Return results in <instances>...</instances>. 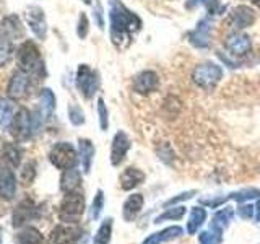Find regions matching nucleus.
I'll return each mask as SVG.
<instances>
[{"label":"nucleus","instance_id":"nucleus-21","mask_svg":"<svg viewBox=\"0 0 260 244\" xmlns=\"http://www.w3.org/2000/svg\"><path fill=\"white\" fill-rule=\"evenodd\" d=\"M2 158L10 168H16L21 161V150L13 143H8L2 150Z\"/></svg>","mask_w":260,"mask_h":244},{"label":"nucleus","instance_id":"nucleus-10","mask_svg":"<svg viewBox=\"0 0 260 244\" xmlns=\"http://www.w3.org/2000/svg\"><path fill=\"white\" fill-rule=\"evenodd\" d=\"M224 46L233 55L242 57V55H246L247 52H250L252 41H250V38L247 35H244V33L234 31V33H231V35H228Z\"/></svg>","mask_w":260,"mask_h":244},{"label":"nucleus","instance_id":"nucleus-8","mask_svg":"<svg viewBox=\"0 0 260 244\" xmlns=\"http://www.w3.org/2000/svg\"><path fill=\"white\" fill-rule=\"evenodd\" d=\"M24 20H26V24L29 26V29L35 33V36L39 39H46L47 35V23H46V16L43 8L31 5L24 10Z\"/></svg>","mask_w":260,"mask_h":244},{"label":"nucleus","instance_id":"nucleus-4","mask_svg":"<svg viewBox=\"0 0 260 244\" xmlns=\"http://www.w3.org/2000/svg\"><path fill=\"white\" fill-rule=\"evenodd\" d=\"M75 81H77L78 92L83 95L86 100L93 98L94 93L98 92V88H100V75H98L96 70H93L86 64L78 65Z\"/></svg>","mask_w":260,"mask_h":244},{"label":"nucleus","instance_id":"nucleus-35","mask_svg":"<svg viewBox=\"0 0 260 244\" xmlns=\"http://www.w3.org/2000/svg\"><path fill=\"white\" fill-rule=\"evenodd\" d=\"M0 244H2V230H0Z\"/></svg>","mask_w":260,"mask_h":244},{"label":"nucleus","instance_id":"nucleus-33","mask_svg":"<svg viewBox=\"0 0 260 244\" xmlns=\"http://www.w3.org/2000/svg\"><path fill=\"white\" fill-rule=\"evenodd\" d=\"M250 2L254 4V5H255L257 8H260V0H250Z\"/></svg>","mask_w":260,"mask_h":244},{"label":"nucleus","instance_id":"nucleus-14","mask_svg":"<svg viewBox=\"0 0 260 244\" xmlns=\"http://www.w3.org/2000/svg\"><path fill=\"white\" fill-rule=\"evenodd\" d=\"M2 36L10 39L12 43H15L16 38L23 36V24L20 21V18L16 15H10L5 16L2 21Z\"/></svg>","mask_w":260,"mask_h":244},{"label":"nucleus","instance_id":"nucleus-6","mask_svg":"<svg viewBox=\"0 0 260 244\" xmlns=\"http://www.w3.org/2000/svg\"><path fill=\"white\" fill-rule=\"evenodd\" d=\"M10 129H12V135L16 138V140H20V142L28 140L32 134V130H35L31 112L26 108H21L16 111L15 117L10 124Z\"/></svg>","mask_w":260,"mask_h":244},{"label":"nucleus","instance_id":"nucleus-18","mask_svg":"<svg viewBox=\"0 0 260 244\" xmlns=\"http://www.w3.org/2000/svg\"><path fill=\"white\" fill-rule=\"evenodd\" d=\"M81 208H83V199L78 197L77 194H70L62 203V217H77L81 214Z\"/></svg>","mask_w":260,"mask_h":244},{"label":"nucleus","instance_id":"nucleus-16","mask_svg":"<svg viewBox=\"0 0 260 244\" xmlns=\"http://www.w3.org/2000/svg\"><path fill=\"white\" fill-rule=\"evenodd\" d=\"M32 211H35V205L29 199L21 200L18 205H16L15 211H13V226H21L26 223V220L31 218Z\"/></svg>","mask_w":260,"mask_h":244},{"label":"nucleus","instance_id":"nucleus-28","mask_svg":"<svg viewBox=\"0 0 260 244\" xmlns=\"http://www.w3.org/2000/svg\"><path fill=\"white\" fill-rule=\"evenodd\" d=\"M138 179H142V173H138L137 169L134 168H128L124 174H122V182H124V187H130L137 184Z\"/></svg>","mask_w":260,"mask_h":244},{"label":"nucleus","instance_id":"nucleus-34","mask_svg":"<svg viewBox=\"0 0 260 244\" xmlns=\"http://www.w3.org/2000/svg\"><path fill=\"white\" fill-rule=\"evenodd\" d=\"M83 4H86V5H91V0H81Z\"/></svg>","mask_w":260,"mask_h":244},{"label":"nucleus","instance_id":"nucleus-32","mask_svg":"<svg viewBox=\"0 0 260 244\" xmlns=\"http://www.w3.org/2000/svg\"><path fill=\"white\" fill-rule=\"evenodd\" d=\"M94 16L98 20V26H100V29L104 28V18H103V8L100 4H96V12H94Z\"/></svg>","mask_w":260,"mask_h":244},{"label":"nucleus","instance_id":"nucleus-12","mask_svg":"<svg viewBox=\"0 0 260 244\" xmlns=\"http://www.w3.org/2000/svg\"><path fill=\"white\" fill-rule=\"evenodd\" d=\"M231 23H233V26L238 29L249 28L255 23V12L247 5L236 7L231 13Z\"/></svg>","mask_w":260,"mask_h":244},{"label":"nucleus","instance_id":"nucleus-24","mask_svg":"<svg viewBox=\"0 0 260 244\" xmlns=\"http://www.w3.org/2000/svg\"><path fill=\"white\" fill-rule=\"evenodd\" d=\"M12 54H13V43L10 39L0 36V67H4L12 59Z\"/></svg>","mask_w":260,"mask_h":244},{"label":"nucleus","instance_id":"nucleus-7","mask_svg":"<svg viewBox=\"0 0 260 244\" xmlns=\"http://www.w3.org/2000/svg\"><path fill=\"white\" fill-rule=\"evenodd\" d=\"M29 86H31V77L21 70H16L12 73L10 80H8L7 95L8 98H12L13 101L24 100L29 93Z\"/></svg>","mask_w":260,"mask_h":244},{"label":"nucleus","instance_id":"nucleus-23","mask_svg":"<svg viewBox=\"0 0 260 244\" xmlns=\"http://www.w3.org/2000/svg\"><path fill=\"white\" fill-rule=\"evenodd\" d=\"M55 108V96L49 88L41 89V112L44 116H49Z\"/></svg>","mask_w":260,"mask_h":244},{"label":"nucleus","instance_id":"nucleus-19","mask_svg":"<svg viewBox=\"0 0 260 244\" xmlns=\"http://www.w3.org/2000/svg\"><path fill=\"white\" fill-rule=\"evenodd\" d=\"M75 239V231L70 228L57 226L49 236V244H70Z\"/></svg>","mask_w":260,"mask_h":244},{"label":"nucleus","instance_id":"nucleus-1","mask_svg":"<svg viewBox=\"0 0 260 244\" xmlns=\"http://www.w3.org/2000/svg\"><path fill=\"white\" fill-rule=\"evenodd\" d=\"M109 26L112 44L117 49H125L142 29V20L120 0H109Z\"/></svg>","mask_w":260,"mask_h":244},{"label":"nucleus","instance_id":"nucleus-22","mask_svg":"<svg viewBox=\"0 0 260 244\" xmlns=\"http://www.w3.org/2000/svg\"><path fill=\"white\" fill-rule=\"evenodd\" d=\"M43 242V236L36 230V228H24V230L16 236V244H41Z\"/></svg>","mask_w":260,"mask_h":244},{"label":"nucleus","instance_id":"nucleus-5","mask_svg":"<svg viewBox=\"0 0 260 244\" xmlns=\"http://www.w3.org/2000/svg\"><path fill=\"white\" fill-rule=\"evenodd\" d=\"M49 160L55 168L67 171L77 165V151L70 143L60 142L52 146L51 153H49Z\"/></svg>","mask_w":260,"mask_h":244},{"label":"nucleus","instance_id":"nucleus-20","mask_svg":"<svg viewBox=\"0 0 260 244\" xmlns=\"http://www.w3.org/2000/svg\"><path fill=\"white\" fill-rule=\"evenodd\" d=\"M199 5L205 7L210 15H218V13L224 12V7L219 4V0H187L185 2L187 10H192V8L199 7Z\"/></svg>","mask_w":260,"mask_h":244},{"label":"nucleus","instance_id":"nucleus-27","mask_svg":"<svg viewBox=\"0 0 260 244\" xmlns=\"http://www.w3.org/2000/svg\"><path fill=\"white\" fill-rule=\"evenodd\" d=\"M69 117H70V122H72L73 126H81L85 122L83 111H81L78 106H75V104L69 106Z\"/></svg>","mask_w":260,"mask_h":244},{"label":"nucleus","instance_id":"nucleus-26","mask_svg":"<svg viewBox=\"0 0 260 244\" xmlns=\"http://www.w3.org/2000/svg\"><path fill=\"white\" fill-rule=\"evenodd\" d=\"M80 182V174L75 169H67L65 174L62 176V189L63 191H72L73 187H77Z\"/></svg>","mask_w":260,"mask_h":244},{"label":"nucleus","instance_id":"nucleus-29","mask_svg":"<svg viewBox=\"0 0 260 244\" xmlns=\"http://www.w3.org/2000/svg\"><path fill=\"white\" fill-rule=\"evenodd\" d=\"M88 31H89V21H88V16L85 13L80 15L78 18V24H77V35L80 39H85L88 36Z\"/></svg>","mask_w":260,"mask_h":244},{"label":"nucleus","instance_id":"nucleus-2","mask_svg":"<svg viewBox=\"0 0 260 244\" xmlns=\"http://www.w3.org/2000/svg\"><path fill=\"white\" fill-rule=\"evenodd\" d=\"M16 64H18V70L28 73L29 77L43 78L46 75L44 62L38 46L32 41H24L18 47L16 52Z\"/></svg>","mask_w":260,"mask_h":244},{"label":"nucleus","instance_id":"nucleus-11","mask_svg":"<svg viewBox=\"0 0 260 244\" xmlns=\"http://www.w3.org/2000/svg\"><path fill=\"white\" fill-rule=\"evenodd\" d=\"M210 33H211V21L208 18L200 20L195 29L189 33L190 44L199 49H207L210 46Z\"/></svg>","mask_w":260,"mask_h":244},{"label":"nucleus","instance_id":"nucleus-13","mask_svg":"<svg viewBox=\"0 0 260 244\" xmlns=\"http://www.w3.org/2000/svg\"><path fill=\"white\" fill-rule=\"evenodd\" d=\"M16 191V179L10 166L0 168V197L5 200L13 199Z\"/></svg>","mask_w":260,"mask_h":244},{"label":"nucleus","instance_id":"nucleus-3","mask_svg":"<svg viewBox=\"0 0 260 244\" xmlns=\"http://www.w3.org/2000/svg\"><path fill=\"white\" fill-rule=\"evenodd\" d=\"M223 78V69L213 62H203L193 69V83L203 89H213Z\"/></svg>","mask_w":260,"mask_h":244},{"label":"nucleus","instance_id":"nucleus-9","mask_svg":"<svg viewBox=\"0 0 260 244\" xmlns=\"http://www.w3.org/2000/svg\"><path fill=\"white\" fill-rule=\"evenodd\" d=\"M159 86V77L156 72L153 70H143L140 73H137L134 81H132V88L134 92L138 95H148L156 92Z\"/></svg>","mask_w":260,"mask_h":244},{"label":"nucleus","instance_id":"nucleus-15","mask_svg":"<svg viewBox=\"0 0 260 244\" xmlns=\"http://www.w3.org/2000/svg\"><path fill=\"white\" fill-rule=\"evenodd\" d=\"M128 138L124 132H119L116 137H114V142H112V163L114 165H119V163L124 160L125 153L128 150Z\"/></svg>","mask_w":260,"mask_h":244},{"label":"nucleus","instance_id":"nucleus-31","mask_svg":"<svg viewBox=\"0 0 260 244\" xmlns=\"http://www.w3.org/2000/svg\"><path fill=\"white\" fill-rule=\"evenodd\" d=\"M36 176V169H35V163H28L24 169L21 171V181L23 184H31L32 179Z\"/></svg>","mask_w":260,"mask_h":244},{"label":"nucleus","instance_id":"nucleus-25","mask_svg":"<svg viewBox=\"0 0 260 244\" xmlns=\"http://www.w3.org/2000/svg\"><path fill=\"white\" fill-rule=\"evenodd\" d=\"M78 143H80V155H81V160H83L85 171H88L89 163H91V158H93V153H94L93 145L89 140H85V138H81Z\"/></svg>","mask_w":260,"mask_h":244},{"label":"nucleus","instance_id":"nucleus-30","mask_svg":"<svg viewBox=\"0 0 260 244\" xmlns=\"http://www.w3.org/2000/svg\"><path fill=\"white\" fill-rule=\"evenodd\" d=\"M98 114H100L101 129L106 130V129H108V126H109V120H108V108H106L103 98H100V100H98Z\"/></svg>","mask_w":260,"mask_h":244},{"label":"nucleus","instance_id":"nucleus-17","mask_svg":"<svg viewBox=\"0 0 260 244\" xmlns=\"http://www.w3.org/2000/svg\"><path fill=\"white\" fill-rule=\"evenodd\" d=\"M15 114V103L12 98H0V127H10Z\"/></svg>","mask_w":260,"mask_h":244}]
</instances>
